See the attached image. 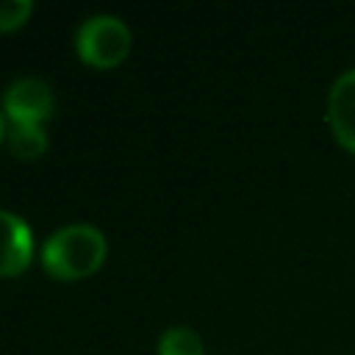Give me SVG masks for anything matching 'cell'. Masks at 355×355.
<instances>
[{
	"label": "cell",
	"instance_id": "obj_1",
	"mask_svg": "<svg viewBox=\"0 0 355 355\" xmlns=\"http://www.w3.org/2000/svg\"><path fill=\"white\" fill-rule=\"evenodd\" d=\"M105 236L86 222L58 227L42 247V266L55 280H80L94 275L105 261Z\"/></svg>",
	"mask_w": 355,
	"mask_h": 355
},
{
	"label": "cell",
	"instance_id": "obj_2",
	"mask_svg": "<svg viewBox=\"0 0 355 355\" xmlns=\"http://www.w3.org/2000/svg\"><path fill=\"white\" fill-rule=\"evenodd\" d=\"M130 28L114 14H94L83 19L75 36V47L83 64L94 69H114L130 53Z\"/></svg>",
	"mask_w": 355,
	"mask_h": 355
},
{
	"label": "cell",
	"instance_id": "obj_3",
	"mask_svg": "<svg viewBox=\"0 0 355 355\" xmlns=\"http://www.w3.org/2000/svg\"><path fill=\"white\" fill-rule=\"evenodd\" d=\"M53 111L55 97L42 78H17L3 92V114L17 125H42Z\"/></svg>",
	"mask_w": 355,
	"mask_h": 355
},
{
	"label": "cell",
	"instance_id": "obj_4",
	"mask_svg": "<svg viewBox=\"0 0 355 355\" xmlns=\"http://www.w3.org/2000/svg\"><path fill=\"white\" fill-rule=\"evenodd\" d=\"M31 258H33V233L28 222L0 208V277L25 272Z\"/></svg>",
	"mask_w": 355,
	"mask_h": 355
},
{
	"label": "cell",
	"instance_id": "obj_5",
	"mask_svg": "<svg viewBox=\"0 0 355 355\" xmlns=\"http://www.w3.org/2000/svg\"><path fill=\"white\" fill-rule=\"evenodd\" d=\"M327 122L336 139L355 153V67L344 69L327 92Z\"/></svg>",
	"mask_w": 355,
	"mask_h": 355
},
{
	"label": "cell",
	"instance_id": "obj_6",
	"mask_svg": "<svg viewBox=\"0 0 355 355\" xmlns=\"http://www.w3.org/2000/svg\"><path fill=\"white\" fill-rule=\"evenodd\" d=\"M6 139H8V150L17 158H25V161H33V158L44 155V150H47V133H44L42 125H17V122H11Z\"/></svg>",
	"mask_w": 355,
	"mask_h": 355
},
{
	"label": "cell",
	"instance_id": "obj_7",
	"mask_svg": "<svg viewBox=\"0 0 355 355\" xmlns=\"http://www.w3.org/2000/svg\"><path fill=\"white\" fill-rule=\"evenodd\" d=\"M155 349H158V355H205L200 333H194L191 327H183V324L166 327L161 333Z\"/></svg>",
	"mask_w": 355,
	"mask_h": 355
},
{
	"label": "cell",
	"instance_id": "obj_8",
	"mask_svg": "<svg viewBox=\"0 0 355 355\" xmlns=\"http://www.w3.org/2000/svg\"><path fill=\"white\" fill-rule=\"evenodd\" d=\"M33 11L31 0H0V31H17Z\"/></svg>",
	"mask_w": 355,
	"mask_h": 355
},
{
	"label": "cell",
	"instance_id": "obj_9",
	"mask_svg": "<svg viewBox=\"0 0 355 355\" xmlns=\"http://www.w3.org/2000/svg\"><path fill=\"white\" fill-rule=\"evenodd\" d=\"M8 130H6V114L0 111V141H3V136H6Z\"/></svg>",
	"mask_w": 355,
	"mask_h": 355
}]
</instances>
